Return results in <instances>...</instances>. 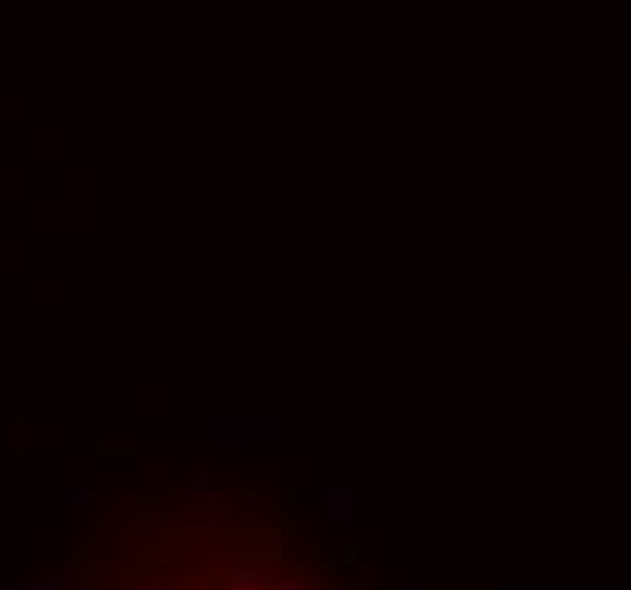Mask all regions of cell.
I'll return each instance as SVG.
<instances>
[]
</instances>
